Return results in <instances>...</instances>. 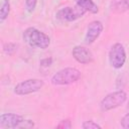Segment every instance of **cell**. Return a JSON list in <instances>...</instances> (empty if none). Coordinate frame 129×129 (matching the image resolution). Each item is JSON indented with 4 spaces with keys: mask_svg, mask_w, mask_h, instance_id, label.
I'll list each match as a JSON object with an SVG mask.
<instances>
[{
    "mask_svg": "<svg viewBox=\"0 0 129 129\" xmlns=\"http://www.w3.org/2000/svg\"><path fill=\"white\" fill-rule=\"evenodd\" d=\"M23 40L33 48L45 49L50 44V38L45 33L34 27H28L23 32Z\"/></svg>",
    "mask_w": 129,
    "mask_h": 129,
    "instance_id": "cell-1",
    "label": "cell"
},
{
    "mask_svg": "<svg viewBox=\"0 0 129 129\" xmlns=\"http://www.w3.org/2000/svg\"><path fill=\"white\" fill-rule=\"evenodd\" d=\"M81 78V72L76 68H66L55 73L50 82L54 86H66L78 82Z\"/></svg>",
    "mask_w": 129,
    "mask_h": 129,
    "instance_id": "cell-2",
    "label": "cell"
},
{
    "mask_svg": "<svg viewBox=\"0 0 129 129\" xmlns=\"http://www.w3.org/2000/svg\"><path fill=\"white\" fill-rule=\"evenodd\" d=\"M127 99V95L124 91L119 90L113 93L106 95L100 102V109L103 112H107L113 110L119 106H121Z\"/></svg>",
    "mask_w": 129,
    "mask_h": 129,
    "instance_id": "cell-3",
    "label": "cell"
},
{
    "mask_svg": "<svg viewBox=\"0 0 129 129\" xmlns=\"http://www.w3.org/2000/svg\"><path fill=\"white\" fill-rule=\"evenodd\" d=\"M44 83L42 80L39 79H28L18 83L14 87V93L18 96H25L35 92H38L42 89Z\"/></svg>",
    "mask_w": 129,
    "mask_h": 129,
    "instance_id": "cell-4",
    "label": "cell"
},
{
    "mask_svg": "<svg viewBox=\"0 0 129 129\" xmlns=\"http://www.w3.org/2000/svg\"><path fill=\"white\" fill-rule=\"evenodd\" d=\"M126 61V51L123 44L114 43L109 51V62L114 69H121Z\"/></svg>",
    "mask_w": 129,
    "mask_h": 129,
    "instance_id": "cell-5",
    "label": "cell"
},
{
    "mask_svg": "<svg viewBox=\"0 0 129 129\" xmlns=\"http://www.w3.org/2000/svg\"><path fill=\"white\" fill-rule=\"evenodd\" d=\"M85 13H86V10L83 9L81 6H79L77 4L74 7L67 6V7H63L61 9H59L56 12V18L61 20V21L71 22V21H75V20L79 19Z\"/></svg>",
    "mask_w": 129,
    "mask_h": 129,
    "instance_id": "cell-6",
    "label": "cell"
},
{
    "mask_svg": "<svg viewBox=\"0 0 129 129\" xmlns=\"http://www.w3.org/2000/svg\"><path fill=\"white\" fill-rule=\"evenodd\" d=\"M24 119L22 116L14 113H4L0 116V127L3 129L21 128Z\"/></svg>",
    "mask_w": 129,
    "mask_h": 129,
    "instance_id": "cell-7",
    "label": "cell"
},
{
    "mask_svg": "<svg viewBox=\"0 0 129 129\" xmlns=\"http://www.w3.org/2000/svg\"><path fill=\"white\" fill-rule=\"evenodd\" d=\"M72 54H73L74 58L82 64H89V63L93 62V60H94V55L91 52V50H89L87 47L82 46V45L75 46L73 48Z\"/></svg>",
    "mask_w": 129,
    "mask_h": 129,
    "instance_id": "cell-8",
    "label": "cell"
},
{
    "mask_svg": "<svg viewBox=\"0 0 129 129\" xmlns=\"http://www.w3.org/2000/svg\"><path fill=\"white\" fill-rule=\"evenodd\" d=\"M103 23L99 20H95V21H92L88 28H87V33H86V36H85V41L86 43L88 44H91L93 43L99 36L100 34L102 33L103 31Z\"/></svg>",
    "mask_w": 129,
    "mask_h": 129,
    "instance_id": "cell-9",
    "label": "cell"
},
{
    "mask_svg": "<svg viewBox=\"0 0 129 129\" xmlns=\"http://www.w3.org/2000/svg\"><path fill=\"white\" fill-rule=\"evenodd\" d=\"M110 8L115 13H123L129 10V0H114L111 2Z\"/></svg>",
    "mask_w": 129,
    "mask_h": 129,
    "instance_id": "cell-10",
    "label": "cell"
},
{
    "mask_svg": "<svg viewBox=\"0 0 129 129\" xmlns=\"http://www.w3.org/2000/svg\"><path fill=\"white\" fill-rule=\"evenodd\" d=\"M77 4L79 6H81L83 9H85L86 12L96 14L99 11V8H98L97 4L93 0H77Z\"/></svg>",
    "mask_w": 129,
    "mask_h": 129,
    "instance_id": "cell-11",
    "label": "cell"
},
{
    "mask_svg": "<svg viewBox=\"0 0 129 129\" xmlns=\"http://www.w3.org/2000/svg\"><path fill=\"white\" fill-rule=\"evenodd\" d=\"M10 12V2L9 0H3L0 8V21L3 22L9 15Z\"/></svg>",
    "mask_w": 129,
    "mask_h": 129,
    "instance_id": "cell-12",
    "label": "cell"
},
{
    "mask_svg": "<svg viewBox=\"0 0 129 129\" xmlns=\"http://www.w3.org/2000/svg\"><path fill=\"white\" fill-rule=\"evenodd\" d=\"M16 49H17V45L13 42H6L3 45V51L8 55L13 54L16 51Z\"/></svg>",
    "mask_w": 129,
    "mask_h": 129,
    "instance_id": "cell-13",
    "label": "cell"
},
{
    "mask_svg": "<svg viewBox=\"0 0 129 129\" xmlns=\"http://www.w3.org/2000/svg\"><path fill=\"white\" fill-rule=\"evenodd\" d=\"M82 127H83L84 129H101V128H102V127H101V126H100L98 123L94 122L93 120L85 121V122L83 123Z\"/></svg>",
    "mask_w": 129,
    "mask_h": 129,
    "instance_id": "cell-14",
    "label": "cell"
},
{
    "mask_svg": "<svg viewBox=\"0 0 129 129\" xmlns=\"http://www.w3.org/2000/svg\"><path fill=\"white\" fill-rule=\"evenodd\" d=\"M37 4V0H25V8L28 12H32Z\"/></svg>",
    "mask_w": 129,
    "mask_h": 129,
    "instance_id": "cell-15",
    "label": "cell"
},
{
    "mask_svg": "<svg viewBox=\"0 0 129 129\" xmlns=\"http://www.w3.org/2000/svg\"><path fill=\"white\" fill-rule=\"evenodd\" d=\"M56 128H62V129H71L72 128V122L69 119L62 120L59 122L58 125H56Z\"/></svg>",
    "mask_w": 129,
    "mask_h": 129,
    "instance_id": "cell-16",
    "label": "cell"
},
{
    "mask_svg": "<svg viewBox=\"0 0 129 129\" xmlns=\"http://www.w3.org/2000/svg\"><path fill=\"white\" fill-rule=\"evenodd\" d=\"M121 126L125 129H129V113H127L121 119Z\"/></svg>",
    "mask_w": 129,
    "mask_h": 129,
    "instance_id": "cell-17",
    "label": "cell"
},
{
    "mask_svg": "<svg viewBox=\"0 0 129 129\" xmlns=\"http://www.w3.org/2000/svg\"><path fill=\"white\" fill-rule=\"evenodd\" d=\"M52 62V58L51 57H46L40 60V66L41 67H49Z\"/></svg>",
    "mask_w": 129,
    "mask_h": 129,
    "instance_id": "cell-18",
    "label": "cell"
},
{
    "mask_svg": "<svg viewBox=\"0 0 129 129\" xmlns=\"http://www.w3.org/2000/svg\"><path fill=\"white\" fill-rule=\"evenodd\" d=\"M128 107H129V102H128Z\"/></svg>",
    "mask_w": 129,
    "mask_h": 129,
    "instance_id": "cell-19",
    "label": "cell"
}]
</instances>
